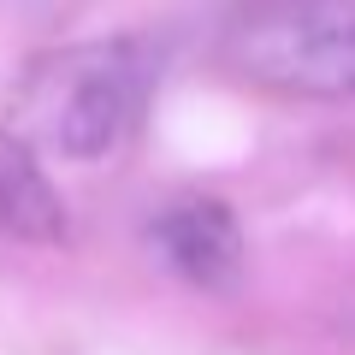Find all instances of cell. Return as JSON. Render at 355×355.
I'll use <instances>...</instances> for the list:
<instances>
[{
  "label": "cell",
  "mask_w": 355,
  "mask_h": 355,
  "mask_svg": "<svg viewBox=\"0 0 355 355\" xmlns=\"http://www.w3.org/2000/svg\"><path fill=\"white\" fill-rule=\"evenodd\" d=\"M154 65L148 42L137 36H107V42H77L60 48L24 77L18 113H24L30 142H48L65 160H107L137 137L142 113L154 101Z\"/></svg>",
  "instance_id": "6da1fadb"
},
{
  "label": "cell",
  "mask_w": 355,
  "mask_h": 355,
  "mask_svg": "<svg viewBox=\"0 0 355 355\" xmlns=\"http://www.w3.org/2000/svg\"><path fill=\"white\" fill-rule=\"evenodd\" d=\"M219 53L254 89L355 101V0H254L225 24Z\"/></svg>",
  "instance_id": "7a4b0ae2"
},
{
  "label": "cell",
  "mask_w": 355,
  "mask_h": 355,
  "mask_svg": "<svg viewBox=\"0 0 355 355\" xmlns=\"http://www.w3.org/2000/svg\"><path fill=\"white\" fill-rule=\"evenodd\" d=\"M148 243L166 266H172L184 284L196 291H214V296H231L243 279V225L219 196H184V202H166L148 225Z\"/></svg>",
  "instance_id": "3957f363"
},
{
  "label": "cell",
  "mask_w": 355,
  "mask_h": 355,
  "mask_svg": "<svg viewBox=\"0 0 355 355\" xmlns=\"http://www.w3.org/2000/svg\"><path fill=\"white\" fill-rule=\"evenodd\" d=\"M0 237H18V243L65 237V202L24 130H0Z\"/></svg>",
  "instance_id": "277c9868"
},
{
  "label": "cell",
  "mask_w": 355,
  "mask_h": 355,
  "mask_svg": "<svg viewBox=\"0 0 355 355\" xmlns=\"http://www.w3.org/2000/svg\"><path fill=\"white\" fill-rule=\"evenodd\" d=\"M349 320H355V296H349Z\"/></svg>",
  "instance_id": "5b68a950"
}]
</instances>
